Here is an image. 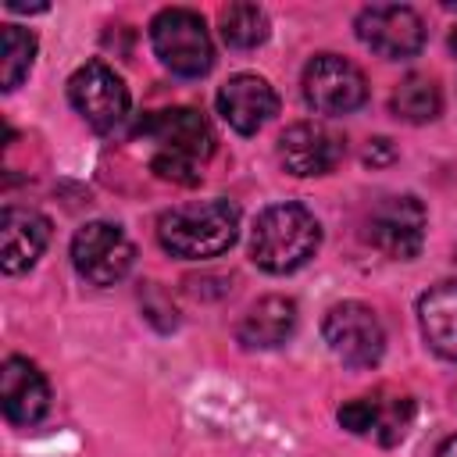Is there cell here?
<instances>
[{"mask_svg": "<svg viewBox=\"0 0 457 457\" xmlns=\"http://www.w3.org/2000/svg\"><path fill=\"white\" fill-rule=\"evenodd\" d=\"M325 343L346 368H375L386 353V328L378 314L357 300H343L325 314Z\"/></svg>", "mask_w": 457, "mask_h": 457, "instance_id": "5", "label": "cell"}, {"mask_svg": "<svg viewBox=\"0 0 457 457\" xmlns=\"http://www.w3.org/2000/svg\"><path fill=\"white\" fill-rule=\"evenodd\" d=\"M275 111H278V96L268 86V79H261V75L239 71L218 89V114L239 136H253L264 121H271Z\"/></svg>", "mask_w": 457, "mask_h": 457, "instance_id": "14", "label": "cell"}, {"mask_svg": "<svg viewBox=\"0 0 457 457\" xmlns=\"http://www.w3.org/2000/svg\"><path fill=\"white\" fill-rule=\"evenodd\" d=\"M293 328H296V303L289 296H264L243 314L236 336L250 350H268V346L286 343Z\"/></svg>", "mask_w": 457, "mask_h": 457, "instance_id": "17", "label": "cell"}, {"mask_svg": "<svg viewBox=\"0 0 457 457\" xmlns=\"http://www.w3.org/2000/svg\"><path fill=\"white\" fill-rule=\"evenodd\" d=\"M321 246L318 218L300 204H271L257 214L250 232V257L271 275H289L303 268Z\"/></svg>", "mask_w": 457, "mask_h": 457, "instance_id": "3", "label": "cell"}, {"mask_svg": "<svg viewBox=\"0 0 457 457\" xmlns=\"http://www.w3.org/2000/svg\"><path fill=\"white\" fill-rule=\"evenodd\" d=\"M418 325H421L425 343L439 357L457 361V282H439L421 293Z\"/></svg>", "mask_w": 457, "mask_h": 457, "instance_id": "16", "label": "cell"}, {"mask_svg": "<svg viewBox=\"0 0 457 457\" xmlns=\"http://www.w3.org/2000/svg\"><path fill=\"white\" fill-rule=\"evenodd\" d=\"M389 107H393L396 118H403V121H411V125H425V121H436V118L443 114V89H439L436 79L414 71V75H407V79L393 89Z\"/></svg>", "mask_w": 457, "mask_h": 457, "instance_id": "18", "label": "cell"}, {"mask_svg": "<svg viewBox=\"0 0 457 457\" xmlns=\"http://www.w3.org/2000/svg\"><path fill=\"white\" fill-rule=\"evenodd\" d=\"M150 43L164 68L182 79H200L214 64V46L204 18L189 7H164L150 21Z\"/></svg>", "mask_w": 457, "mask_h": 457, "instance_id": "4", "label": "cell"}, {"mask_svg": "<svg viewBox=\"0 0 457 457\" xmlns=\"http://www.w3.org/2000/svg\"><path fill=\"white\" fill-rule=\"evenodd\" d=\"M368 239L386 257H396V261L418 257V250L425 243V207H421V200L411 196V193L378 200L371 218H368Z\"/></svg>", "mask_w": 457, "mask_h": 457, "instance_id": "10", "label": "cell"}, {"mask_svg": "<svg viewBox=\"0 0 457 457\" xmlns=\"http://www.w3.org/2000/svg\"><path fill=\"white\" fill-rule=\"evenodd\" d=\"M36 61V36L21 25H4L0 29V86L11 93L21 86Z\"/></svg>", "mask_w": 457, "mask_h": 457, "instance_id": "20", "label": "cell"}, {"mask_svg": "<svg viewBox=\"0 0 457 457\" xmlns=\"http://www.w3.org/2000/svg\"><path fill=\"white\" fill-rule=\"evenodd\" d=\"M139 132H143V139L154 143L150 168L161 179H171L182 186L200 182V164L214 154V132L200 111H193V107L154 111L139 121Z\"/></svg>", "mask_w": 457, "mask_h": 457, "instance_id": "1", "label": "cell"}, {"mask_svg": "<svg viewBox=\"0 0 457 457\" xmlns=\"http://www.w3.org/2000/svg\"><path fill=\"white\" fill-rule=\"evenodd\" d=\"M239 236V207L232 200H193L157 218V239L168 253L204 261L225 253Z\"/></svg>", "mask_w": 457, "mask_h": 457, "instance_id": "2", "label": "cell"}, {"mask_svg": "<svg viewBox=\"0 0 457 457\" xmlns=\"http://www.w3.org/2000/svg\"><path fill=\"white\" fill-rule=\"evenodd\" d=\"M346 154V139L318 121H296L278 136V161L289 175H328Z\"/></svg>", "mask_w": 457, "mask_h": 457, "instance_id": "12", "label": "cell"}, {"mask_svg": "<svg viewBox=\"0 0 457 457\" xmlns=\"http://www.w3.org/2000/svg\"><path fill=\"white\" fill-rule=\"evenodd\" d=\"M357 36L364 46H371L378 57L403 61L414 57L425 46V25L418 11L403 4H371L357 14Z\"/></svg>", "mask_w": 457, "mask_h": 457, "instance_id": "9", "label": "cell"}, {"mask_svg": "<svg viewBox=\"0 0 457 457\" xmlns=\"http://www.w3.org/2000/svg\"><path fill=\"white\" fill-rule=\"evenodd\" d=\"M411 418H414V400L393 389H375L371 396H357L339 407L343 428H350L353 436H371L382 446L400 443L411 428Z\"/></svg>", "mask_w": 457, "mask_h": 457, "instance_id": "11", "label": "cell"}, {"mask_svg": "<svg viewBox=\"0 0 457 457\" xmlns=\"http://www.w3.org/2000/svg\"><path fill=\"white\" fill-rule=\"evenodd\" d=\"M450 54H453V57H457V29H453V32H450Z\"/></svg>", "mask_w": 457, "mask_h": 457, "instance_id": "22", "label": "cell"}, {"mask_svg": "<svg viewBox=\"0 0 457 457\" xmlns=\"http://www.w3.org/2000/svg\"><path fill=\"white\" fill-rule=\"evenodd\" d=\"M436 457H457V436L443 439V443H439V450H436Z\"/></svg>", "mask_w": 457, "mask_h": 457, "instance_id": "21", "label": "cell"}, {"mask_svg": "<svg viewBox=\"0 0 457 457\" xmlns=\"http://www.w3.org/2000/svg\"><path fill=\"white\" fill-rule=\"evenodd\" d=\"M303 100L318 114H350L368 100V79L353 61L318 54L303 68Z\"/></svg>", "mask_w": 457, "mask_h": 457, "instance_id": "8", "label": "cell"}, {"mask_svg": "<svg viewBox=\"0 0 457 457\" xmlns=\"http://www.w3.org/2000/svg\"><path fill=\"white\" fill-rule=\"evenodd\" d=\"M136 261L132 239L114 221H89L71 236V264L93 286H114Z\"/></svg>", "mask_w": 457, "mask_h": 457, "instance_id": "7", "label": "cell"}, {"mask_svg": "<svg viewBox=\"0 0 457 457\" xmlns=\"http://www.w3.org/2000/svg\"><path fill=\"white\" fill-rule=\"evenodd\" d=\"M218 29L232 50H253L268 39V14L257 4H228L218 11Z\"/></svg>", "mask_w": 457, "mask_h": 457, "instance_id": "19", "label": "cell"}, {"mask_svg": "<svg viewBox=\"0 0 457 457\" xmlns=\"http://www.w3.org/2000/svg\"><path fill=\"white\" fill-rule=\"evenodd\" d=\"M50 243V221L32 207H4L0 211V268L7 275L29 271Z\"/></svg>", "mask_w": 457, "mask_h": 457, "instance_id": "15", "label": "cell"}, {"mask_svg": "<svg viewBox=\"0 0 457 457\" xmlns=\"http://www.w3.org/2000/svg\"><path fill=\"white\" fill-rule=\"evenodd\" d=\"M68 100L96 132H114L129 118V86L104 61H86L71 71Z\"/></svg>", "mask_w": 457, "mask_h": 457, "instance_id": "6", "label": "cell"}, {"mask_svg": "<svg viewBox=\"0 0 457 457\" xmlns=\"http://www.w3.org/2000/svg\"><path fill=\"white\" fill-rule=\"evenodd\" d=\"M0 403L11 425H36L50 411L46 375L29 357H7L0 368Z\"/></svg>", "mask_w": 457, "mask_h": 457, "instance_id": "13", "label": "cell"}]
</instances>
